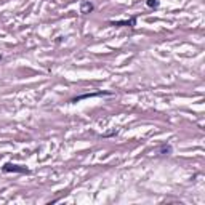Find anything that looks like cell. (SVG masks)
Masks as SVG:
<instances>
[{
    "label": "cell",
    "instance_id": "obj_3",
    "mask_svg": "<svg viewBox=\"0 0 205 205\" xmlns=\"http://www.w3.org/2000/svg\"><path fill=\"white\" fill-rule=\"evenodd\" d=\"M93 10H95L93 3L88 2V0H85V2L80 3V13H82V15H88V13H92Z\"/></svg>",
    "mask_w": 205,
    "mask_h": 205
},
{
    "label": "cell",
    "instance_id": "obj_4",
    "mask_svg": "<svg viewBox=\"0 0 205 205\" xmlns=\"http://www.w3.org/2000/svg\"><path fill=\"white\" fill-rule=\"evenodd\" d=\"M101 95H109V93L99 92V93H90V95H82V96H77V98H74V99H72V102H76V101H80V99H85V98H93V96H101Z\"/></svg>",
    "mask_w": 205,
    "mask_h": 205
},
{
    "label": "cell",
    "instance_id": "obj_6",
    "mask_svg": "<svg viewBox=\"0 0 205 205\" xmlns=\"http://www.w3.org/2000/svg\"><path fill=\"white\" fill-rule=\"evenodd\" d=\"M0 59H2V56H0Z\"/></svg>",
    "mask_w": 205,
    "mask_h": 205
},
{
    "label": "cell",
    "instance_id": "obj_1",
    "mask_svg": "<svg viewBox=\"0 0 205 205\" xmlns=\"http://www.w3.org/2000/svg\"><path fill=\"white\" fill-rule=\"evenodd\" d=\"M3 172L5 173H29V168H26L24 165L7 162V163L3 165Z\"/></svg>",
    "mask_w": 205,
    "mask_h": 205
},
{
    "label": "cell",
    "instance_id": "obj_2",
    "mask_svg": "<svg viewBox=\"0 0 205 205\" xmlns=\"http://www.w3.org/2000/svg\"><path fill=\"white\" fill-rule=\"evenodd\" d=\"M112 26H119V27H133L136 24V19L132 18V19H128V21H109Z\"/></svg>",
    "mask_w": 205,
    "mask_h": 205
},
{
    "label": "cell",
    "instance_id": "obj_5",
    "mask_svg": "<svg viewBox=\"0 0 205 205\" xmlns=\"http://www.w3.org/2000/svg\"><path fill=\"white\" fill-rule=\"evenodd\" d=\"M146 5L149 8H157L159 7V0H146Z\"/></svg>",
    "mask_w": 205,
    "mask_h": 205
}]
</instances>
